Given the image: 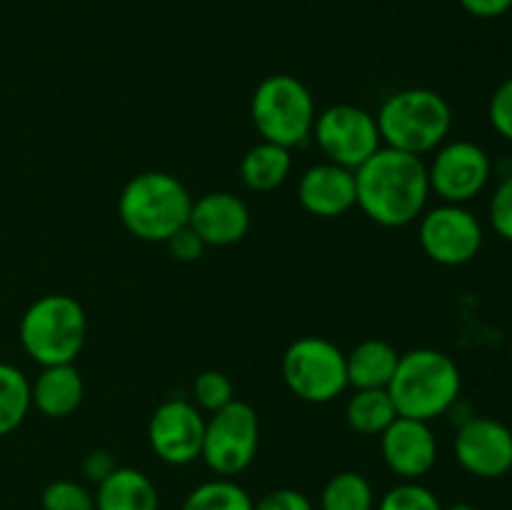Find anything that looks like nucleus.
<instances>
[{
  "label": "nucleus",
  "instance_id": "obj_14",
  "mask_svg": "<svg viewBox=\"0 0 512 510\" xmlns=\"http://www.w3.org/2000/svg\"><path fill=\"white\" fill-rule=\"evenodd\" d=\"M378 438L385 465L400 480L425 478L438 463V440L425 420L398 415Z\"/></svg>",
  "mask_w": 512,
  "mask_h": 510
},
{
  "label": "nucleus",
  "instance_id": "obj_29",
  "mask_svg": "<svg viewBox=\"0 0 512 510\" xmlns=\"http://www.w3.org/2000/svg\"><path fill=\"white\" fill-rule=\"evenodd\" d=\"M488 118L495 133L512 143V78L500 83L495 93L490 95Z\"/></svg>",
  "mask_w": 512,
  "mask_h": 510
},
{
  "label": "nucleus",
  "instance_id": "obj_3",
  "mask_svg": "<svg viewBox=\"0 0 512 510\" xmlns=\"http://www.w3.org/2000/svg\"><path fill=\"white\" fill-rule=\"evenodd\" d=\"M193 208V195L175 175L145 170L130 178L118 195L123 228L145 243H165L185 228Z\"/></svg>",
  "mask_w": 512,
  "mask_h": 510
},
{
  "label": "nucleus",
  "instance_id": "obj_9",
  "mask_svg": "<svg viewBox=\"0 0 512 510\" xmlns=\"http://www.w3.org/2000/svg\"><path fill=\"white\" fill-rule=\"evenodd\" d=\"M310 138L328 163L358 170L370 155L383 148L378 120L360 105L338 103L318 113Z\"/></svg>",
  "mask_w": 512,
  "mask_h": 510
},
{
  "label": "nucleus",
  "instance_id": "obj_15",
  "mask_svg": "<svg viewBox=\"0 0 512 510\" xmlns=\"http://www.w3.org/2000/svg\"><path fill=\"white\" fill-rule=\"evenodd\" d=\"M188 225L208 248H228L248 235L250 210L235 193L215 190L193 200Z\"/></svg>",
  "mask_w": 512,
  "mask_h": 510
},
{
  "label": "nucleus",
  "instance_id": "obj_1",
  "mask_svg": "<svg viewBox=\"0 0 512 510\" xmlns=\"http://www.w3.org/2000/svg\"><path fill=\"white\" fill-rule=\"evenodd\" d=\"M358 208L383 228H405L425 213L428 163L403 150L380 148L355 170Z\"/></svg>",
  "mask_w": 512,
  "mask_h": 510
},
{
  "label": "nucleus",
  "instance_id": "obj_13",
  "mask_svg": "<svg viewBox=\"0 0 512 510\" xmlns=\"http://www.w3.org/2000/svg\"><path fill=\"white\" fill-rule=\"evenodd\" d=\"M453 453L465 473L498 480L512 470V430L495 418L470 415L458 425Z\"/></svg>",
  "mask_w": 512,
  "mask_h": 510
},
{
  "label": "nucleus",
  "instance_id": "obj_17",
  "mask_svg": "<svg viewBox=\"0 0 512 510\" xmlns=\"http://www.w3.org/2000/svg\"><path fill=\"white\" fill-rule=\"evenodd\" d=\"M85 398L83 375L73 363L48 365L30 383V403L45 418H68L80 408Z\"/></svg>",
  "mask_w": 512,
  "mask_h": 510
},
{
  "label": "nucleus",
  "instance_id": "obj_26",
  "mask_svg": "<svg viewBox=\"0 0 512 510\" xmlns=\"http://www.w3.org/2000/svg\"><path fill=\"white\" fill-rule=\"evenodd\" d=\"M375 510H443V503L428 485L418 480H403L375 503Z\"/></svg>",
  "mask_w": 512,
  "mask_h": 510
},
{
  "label": "nucleus",
  "instance_id": "obj_30",
  "mask_svg": "<svg viewBox=\"0 0 512 510\" xmlns=\"http://www.w3.org/2000/svg\"><path fill=\"white\" fill-rule=\"evenodd\" d=\"M165 245H168L170 255H173L175 260H180V263H195V260L205 253V248H208V245L200 240V235H195V230L190 228V225H185L178 233L170 235V238L165 240Z\"/></svg>",
  "mask_w": 512,
  "mask_h": 510
},
{
  "label": "nucleus",
  "instance_id": "obj_25",
  "mask_svg": "<svg viewBox=\"0 0 512 510\" xmlns=\"http://www.w3.org/2000/svg\"><path fill=\"white\" fill-rule=\"evenodd\" d=\"M235 400V385L220 370H203L195 375L193 380V403L198 405L203 413H218L228 403Z\"/></svg>",
  "mask_w": 512,
  "mask_h": 510
},
{
  "label": "nucleus",
  "instance_id": "obj_6",
  "mask_svg": "<svg viewBox=\"0 0 512 510\" xmlns=\"http://www.w3.org/2000/svg\"><path fill=\"white\" fill-rule=\"evenodd\" d=\"M250 118L260 138L293 150L308 143L313 135L318 108L303 80L288 73H275L260 80L255 88Z\"/></svg>",
  "mask_w": 512,
  "mask_h": 510
},
{
  "label": "nucleus",
  "instance_id": "obj_22",
  "mask_svg": "<svg viewBox=\"0 0 512 510\" xmlns=\"http://www.w3.org/2000/svg\"><path fill=\"white\" fill-rule=\"evenodd\" d=\"M30 408V380L15 365L0 363V438L18 430Z\"/></svg>",
  "mask_w": 512,
  "mask_h": 510
},
{
  "label": "nucleus",
  "instance_id": "obj_10",
  "mask_svg": "<svg viewBox=\"0 0 512 510\" xmlns=\"http://www.w3.org/2000/svg\"><path fill=\"white\" fill-rule=\"evenodd\" d=\"M418 220L420 248L433 263L458 268L483 248V225L465 205L440 203L425 210Z\"/></svg>",
  "mask_w": 512,
  "mask_h": 510
},
{
  "label": "nucleus",
  "instance_id": "obj_33",
  "mask_svg": "<svg viewBox=\"0 0 512 510\" xmlns=\"http://www.w3.org/2000/svg\"><path fill=\"white\" fill-rule=\"evenodd\" d=\"M460 5H463L470 15H475V18L490 20L508 13L512 8V0H460Z\"/></svg>",
  "mask_w": 512,
  "mask_h": 510
},
{
  "label": "nucleus",
  "instance_id": "obj_8",
  "mask_svg": "<svg viewBox=\"0 0 512 510\" xmlns=\"http://www.w3.org/2000/svg\"><path fill=\"white\" fill-rule=\"evenodd\" d=\"M260 420L250 403L235 398L218 413H210L205 420L203 450L200 458L218 478H235L258 455Z\"/></svg>",
  "mask_w": 512,
  "mask_h": 510
},
{
  "label": "nucleus",
  "instance_id": "obj_35",
  "mask_svg": "<svg viewBox=\"0 0 512 510\" xmlns=\"http://www.w3.org/2000/svg\"><path fill=\"white\" fill-rule=\"evenodd\" d=\"M510 363H512V343H510Z\"/></svg>",
  "mask_w": 512,
  "mask_h": 510
},
{
  "label": "nucleus",
  "instance_id": "obj_2",
  "mask_svg": "<svg viewBox=\"0 0 512 510\" xmlns=\"http://www.w3.org/2000/svg\"><path fill=\"white\" fill-rule=\"evenodd\" d=\"M463 375L448 353L435 348H415L400 353L398 368L388 385L395 410L403 418L430 420L450 413L460 400Z\"/></svg>",
  "mask_w": 512,
  "mask_h": 510
},
{
  "label": "nucleus",
  "instance_id": "obj_7",
  "mask_svg": "<svg viewBox=\"0 0 512 510\" xmlns=\"http://www.w3.org/2000/svg\"><path fill=\"white\" fill-rule=\"evenodd\" d=\"M283 380L295 398L323 405L348 388L345 353L328 338L303 335L283 353Z\"/></svg>",
  "mask_w": 512,
  "mask_h": 510
},
{
  "label": "nucleus",
  "instance_id": "obj_16",
  "mask_svg": "<svg viewBox=\"0 0 512 510\" xmlns=\"http://www.w3.org/2000/svg\"><path fill=\"white\" fill-rule=\"evenodd\" d=\"M298 200L315 218H340L358 205L355 170L335 163H318L298 180Z\"/></svg>",
  "mask_w": 512,
  "mask_h": 510
},
{
  "label": "nucleus",
  "instance_id": "obj_32",
  "mask_svg": "<svg viewBox=\"0 0 512 510\" xmlns=\"http://www.w3.org/2000/svg\"><path fill=\"white\" fill-rule=\"evenodd\" d=\"M115 468H118V463H115L113 455L103 448L90 450V453L83 458V475L88 483H95V485L103 483Z\"/></svg>",
  "mask_w": 512,
  "mask_h": 510
},
{
  "label": "nucleus",
  "instance_id": "obj_23",
  "mask_svg": "<svg viewBox=\"0 0 512 510\" xmlns=\"http://www.w3.org/2000/svg\"><path fill=\"white\" fill-rule=\"evenodd\" d=\"M320 510H375V490L358 470L335 473L320 493Z\"/></svg>",
  "mask_w": 512,
  "mask_h": 510
},
{
  "label": "nucleus",
  "instance_id": "obj_18",
  "mask_svg": "<svg viewBox=\"0 0 512 510\" xmlns=\"http://www.w3.org/2000/svg\"><path fill=\"white\" fill-rule=\"evenodd\" d=\"M160 495L153 480L138 468H115L95 485V510H158Z\"/></svg>",
  "mask_w": 512,
  "mask_h": 510
},
{
  "label": "nucleus",
  "instance_id": "obj_11",
  "mask_svg": "<svg viewBox=\"0 0 512 510\" xmlns=\"http://www.w3.org/2000/svg\"><path fill=\"white\" fill-rule=\"evenodd\" d=\"M493 175V160L473 140H445L428 163L430 193L443 203L465 205L478 198Z\"/></svg>",
  "mask_w": 512,
  "mask_h": 510
},
{
  "label": "nucleus",
  "instance_id": "obj_24",
  "mask_svg": "<svg viewBox=\"0 0 512 510\" xmlns=\"http://www.w3.org/2000/svg\"><path fill=\"white\" fill-rule=\"evenodd\" d=\"M180 510H255V500L233 478H213L190 490Z\"/></svg>",
  "mask_w": 512,
  "mask_h": 510
},
{
  "label": "nucleus",
  "instance_id": "obj_34",
  "mask_svg": "<svg viewBox=\"0 0 512 510\" xmlns=\"http://www.w3.org/2000/svg\"><path fill=\"white\" fill-rule=\"evenodd\" d=\"M443 510H478V508L470 503H455V505H448V508H443Z\"/></svg>",
  "mask_w": 512,
  "mask_h": 510
},
{
  "label": "nucleus",
  "instance_id": "obj_19",
  "mask_svg": "<svg viewBox=\"0 0 512 510\" xmlns=\"http://www.w3.org/2000/svg\"><path fill=\"white\" fill-rule=\"evenodd\" d=\"M400 353L393 343L383 338H368L345 353L348 368V388H388L398 368Z\"/></svg>",
  "mask_w": 512,
  "mask_h": 510
},
{
  "label": "nucleus",
  "instance_id": "obj_31",
  "mask_svg": "<svg viewBox=\"0 0 512 510\" xmlns=\"http://www.w3.org/2000/svg\"><path fill=\"white\" fill-rule=\"evenodd\" d=\"M255 510H315L313 503L305 493L295 488H278L265 493L255 503Z\"/></svg>",
  "mask_w": 512,
  "mask_h": 510
},
{
  "label": "nucleus",
  "instance_id": "obj_28",
  "mask_svg": "<svg viewBox=\"0 0 512 510\" xmlns=\"http://www.w3.org/2000/svg\"><path fill=\"white\" fill-rule=\"evenodd\" d=\"M488 215L490 228L495 230V235L512 243V173L505 175L498 188H495L493 198H490Z\"/></svg>",
  "mask_w": 512,
  "mask_h": 510
},
{
  "label": "nucleus",
  "instance_id": "obj_5",
  "mask_svg": "<svg viewBox=\"0 0 512 510\" xmlns=\"http://www.w3.org/2000/svg\"><path fill=\"white\" fill-rule=\"evenodd\" d=\"M18 335L25 355L40 368L68 365L83 350L85 335H88V315L73 295H40L25 308Z\"/></svg>",
  "mask_w": 512,
  "mask_h": 510
},
{
  "label": "nucleus",
  "instance_id": "obj_20",
  "mask_svg": "<svg viewBox=\"0 0 512 510\" xmlns=\"http://www.w3.org/2000/svg\"><path fill=\"white\" fill-rule=\"evenodd\" d=\"M293 155L283 145L260 140L240 160V180L253 193H270L290 178Z\"/></svg>",
  "mask_w": 512,
  "mask_h": 510
},
{
  "label": "nucleus",
  "instance_id": "obj_12",
  "mask_svg": "<svg viewBox=\"0 0 512 510\" xmlns=\"http://www.w3.org/2000/svg\"><path fill=\"white\" fill-rule=\"evenodd\" d=\"M205 435L203 410L185 398H170L153 410L148 423V443L168 465H188L200 458Z\"/></svg>",
  "mask_w": 512,
  "mask_h": 510
},
{
  "label": "nucleus",
  "instance_id": "obj_4",
  "mask_svg": "<svg viewBox=\"0 0 512 510\" xmlns=\"http://www.w3.org/2000/svg\"><path fill=\"white\" fill-rule=\"evenodd\" d=\"M375 120L385 148L418 158L435 153L453 130L450 103L430 88H405L388 95Z\"/></svg>",
  "mask_w": 512,
  "mask_h": 510
},
{
  "label": "nucleus",
  "instance_id": "obj_21",
  "mask_svg": "<svg viewBox=\"0 0 512 510\" xmlns=\"http://www.w3.org/2000/svg\"><path fill=\"white\" fill-rule=\"evenodd\" d=\"M398 418L388 388L353 390L345 403V423L360 435H380Z\"/></svg>",
  "mask_w": 512,
  "mask_h": 510
},
{
  "label": "nucleus",
  "instance_id": "obj_27",
  "mask_svg": "<svg viewBox=\"0 0 512 510\" xmlns=\"http://www.w3.org/2000/svg\"><path fill=\"white\" fill-rule=\"evenodd\" d=\"M43 510H95V495L75 480H53L40 495Z\"/></svg>",
  "mask_w": 512,
  "mask_h": 510
}]
</instances>
